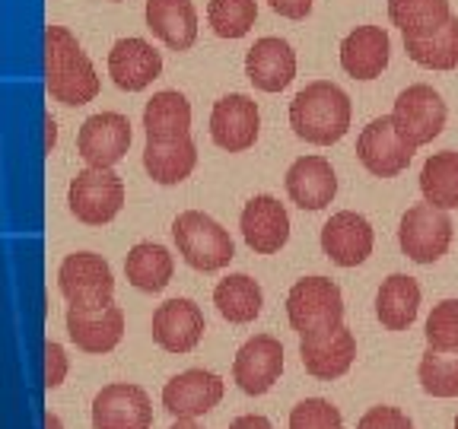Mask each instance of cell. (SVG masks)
Masks as SVG:
<instances>
[{"mask_svg": "<svg viewBox=\"0 0 458 429\" xmlns=\"http://www.w3.org/2000/svg\"><path fill=\"white\" fill-rule=\"evenodd\" d=\"M45 86L51 99L71 108L93 102L99 93V73L93 61L64 26L45 29Z\"/></svg>", "mask_w": 458, "mask_h": 429, "instance_id": "6da1fadb", "label": "cell"}, {"mask_svg": "<svg viewBox=\"0 0 458 429\" xmlns=\"http://www.w3.org/2000/svg\"><path fill=\"white\" fill-rule=\"evenodd\" d=\"M351 99L341 86L331 80H315L290 102V128L306 143L331 147L351 130Z\"/></svg>", "mask_w": 458, "mask_h": 429, "instance_id": "7a4b0ae2", "label": "cell"}, {"mask_svg": "<svg viewBox=\"0 0 458 429\" xmlns=\"http://www.w3.org/2000/svg\"><path fill=\"white\" fill-rule=\"evenodd\" d=\"M172 239L179 245V255L194 271L214 273L236 257V245L226 229L204 210H182L172 223Z\"/></svg>", "mask_w": 458, "mask_h": 429, "instance_id": "3957f363", "label": "cell"}, {"mask_svg": "<svg viewBox=\"0 0 458 429\" xmlns=\"http://www.w3.org/2000/svg\"><path fill=\"white\" fill-rule=\"evenodd\" d=\"M286 318H290V328L300 337L322 334V331L344 324L341 286L328 277L296 280L293 290L286 293Z\"/></svg>", "mask_w": 458, "mask_h": 429, "instance_id": "277c9868", "label": "cell"}, {"mask_svg": "<svg viewBox=\"0 0 458 429\" xmlns=\"http://www.w3.org/2000/svg\"><path fill=\"white\" fill-rule=\"evenodd\" d=\"M67 204L71 214L86 226H106L124 207V181L118 172L99 169V165H86L77 172L67 188Z\"/></svg>", "mask_w": 458, "mask_h": 429, "instance_id": "5b68a950", "label": "cell"}, {"mask_svg": "<svg viewBox=\"0 0 458 429\" xmlns=\"http://www.w3.org/2000/svg\"><path fill=\"white\" fill-rule=\"evenodd\" d=\"M57 290L67 299V306H77V308L112 306V296H114L112 267L96 251L67 255L61 261V267H57Z\"/></svg>", "mask_w": 458, "mask_h": 429, "instance_id": "8992f818", "label": "cell"}, {"mask_svg": "<svg viewBox=\"0 0 458 429\" xmlns=\"http://www.w3.org/2000/svg\"><path fill=\"white\" fill-rule=\"evenodd\" d=\"M445 118H449V108H445L443 96L427 83L408 86L404 93L394 99L392 108V122L398 128V134L411 143V147H423V143H433L445 128Z\"/></svg>", "mask_w": 458, "mask_h": 429, "instance_id": "52a82bcc", "label": "cell"}, {"mask_svg": "<svg viewBox=\"0 0 458 429\" xmlns=\"http://www.w3.org/2000/svg\"><path fill=\"white\" fill-rule=\"evenodd\" d=\"M401 251L417 265H437L452 245V220L433 204H414L401 216L398 226Z\"/></svg>", "mask_w": 458, "mask_h": 429, "instance_id": "ba28073f", "label": "cell"}, {"mask_svg": "<svg viewBox=\"0 0 458 429\" xmlns=\"http://www.w3.org/2000/svg\"><path fill=\"white\" fill-rule=\"evenodd\" d=\"M357 156L366 165V172H372L376 179H394L411 165L414 147L398 134L392 114H382V118H372L363 128L357 140Z\"/></svg>", "mask_w": 458, "mask_h": 429, "instance_id": "9c48e42d", "label": "cell"}, {"mask_svg": "<svg viewBox=\"0 0 458 429\" xmlns=\"http://www.w3.org/2000/svg\"><path fill=\"white\" fill-rule=\"evenodd\" d=\"M93 429H150L153 426V400L140 385L112 382L93 398Z\"/></svg>", "mask_w": 458, "mask_h": 429, "instance_id": "30bf717a", "label": "cell"}, {"mask_svg": "<svg viewBox=\"0 0 458 429\" xmlns=\"http://www.w3.org/2000/svg\"><path fill=\"white\" fill-rule=\"evenodd\" d=\"M223 379L210 369H185L179 375H172L163 388V408L169 410L175 420H194L204 416L223 400Z\"/></svg>", "mask_w": 458, "mask_h": 429, "instance_id": "8fae6325", "label": "cell"}, {"mask_svg": "<svg viewBox=\"0 0 458 429\" xmlns=\"http://www.w3.org/2000/svg\"><path fill=\"white\" fill-rule=\"evenodd\" d=\"M280 372H284V347L271 334L249 337L233 359V382L251 398L271 391L277 385Z\"/></svg>", "mask_w": 458, "mask_h": 429, "instance_id": "7c38bea8", "label": "cell"}, {"mask_svg": "<svg viewBox=\"0 0 458 429\" xmlns=\"http://www.w3.org/2000/svg\"><path fill=\"white\" fill-rule=\"evenodd\" d=\"M131 147V122L118 112H99L89 114L80 124L77 134V150L86 159V165H99V169H112L114 163H122L124 153Z\"/></svg>", "mask_w": 458, "mask_h": 429, "instance_id": "4fadbf2b", "label": "cell"}, {"mask_svg": "<svg viewBox=\"0 0 458 429\" xmlns=\"http://www.w3.org/2000/svg\"><path fill=\"white\" fill-rule=\"evenodd\" d=\"M258 134H261V114L255 99H249L245 93L223 96L210 112V137L220 150L242 153L255 147Z\"/></svg>", "mask_w": 458, "mask_h": 429, "instance_id": "5bb4252c", "label": "cell"}, {"mask_svg": "<svg viewBox=\"0 0 458 429\" xmlns=\"http://www.w3.org/2000/svg\"><path fill=\"white\" fill-rule=\"evenodd\" d=\"M300 359L309 375L322 382H335L347 375L357 359V337L347 324H337L322 334H309L300 341Z\"/></svg>", "mask_w": 458, "mask_h": 429, "instance_id": "9a60e30c", "label": "cell"}, {"mask_svg": "<svg viewBox=\"0 0 458 429\" xmlns=\"http://www.w3.org/2000/svg\"><path fill=\"white\" fill-rule=\"evenodd\" d=\"M239 229L255 255H277L290 239V214L274 194H255L242 207Z\"/></svg>", "mask_w": 458, "mask_h": 429, "instance_id": "2e32d148", "label": "cell"}, {"mask_svg": "<svg viewBox=\"0 0 458 429\" xmlns=\"http://www.w3.org/2000/svg\"><path fill=\"white\" fill-rule=\"evenodd\" d=\"M163 73V57L147 38H118L108 51V77L124 93H140Z\"/></svg>", "mask_w": 458, "mask_h": 429, "instance_id": "e0dca14e", "label": "cell"}, {"mask_svg": "<svg viewBox=\"0 0 458 429\" xmlns=\"http://www.w3.org/2000/svg\"><path fill=\"white\" fill-rule=\"evenodd\" d=\"M372 226L357 210H341L322 226V251L337 267H357L372 255Z\"/></svg>", "mask_w": 458, "mask_h": 429, "instance_id": "ac0fdd59", "label": "cell"}, {"mask_svg": "<svg viewBox=\"0 0 458 429\" xmlns=\"http://www.w3.org/2000/svg\"><path fill=\"white\" fill-rule=\"evenodd\" d=\"M67 337L83 353H108L124 337V312L118 306L99 308H67Z\"/></svg>", "mask_w": 458, "mask_h": 429, "instance_id": "d6986e66", "label": "cell"}, {"mask_svg": "<svg viewBox=\"0 0 458 429\" xmlns=\"http://www.w3.org/2000/svg\"><path fill=\"white\" fill-rule=\"evenodd\" d=\"M204 337V312L185 296L165 299L153 312V341L165 353H188Z\"/></svg>", "mask_w": 458, "mask_h": 429, "instance_id": "ffe728a7", "label": "cell"}, {"mask_svg": "<svg viewBox=\"0 0 458 429\" xmlns=\"http://www.w3.org/2000/svg\"><path fill=\"white\" fill-rule=\"evenodd\" d=\"M245 77L261 93H280L296 77V55L293 48L277 36L258 38L245 55Z\"/></svg>", "mask_w": 458, "mask_h": 429, "instance_id": "44dd1931", "label": "cell"}, {"mask_svg": "<svg viewBox=\"0 0 458 429\" xmlns=\"http://www.w3.org/2000/svg\"><path fill=\"white\" fill-rule=\"evenodd\" d=\"M286 194L302 210H325L337 194V175L325 156H300L286 169Z\"/></svg>", "mask_w": 458, "mask_h": 429, "instance_id": "7402d4cb", "label": "cell"}, {"mask_svg": "<svg viewBox=\"0 0 458 429\" xmlns=\"http://www.w3.org/2000/svg\"><path fill=\"white\" fill-rule=\"evenodd\" d=\"M392 42L382 26H357L341 42V67L353 80H376L388 67Z\"/></svg>", "mask_w": 458, "mask_h": 429, "instance_id": "603a6c76", "label": "cell"}, {"mask_svg": "<svg viewBox=\"0 0 458 429\" xmlns=\"http://www.w3.org/2000/svg\"><path fill=\"white\" fill-rule=\"evenodd\" d=\"M147 29L172 51L198 42V10L191 0H147Z\"/></svg>", "mask_w": 458, "mask_h": 429, "instance_id": "cb8c5ba5", "label": "cell"}, {"mask_svg": "<svg viewBox=\"0 0 458 429\" xmlns=\"http://www.w3.org/2000/svg\"><path fill=\"white\" fill-rule=\"evenodd\" d=\"M143 130L147 140L169 143L191 137V105L179 89H163L143 105Z\"/></svg>", "mask_w": 458, "mask_h": 429, "instance_id": "d4e9b609", "label": "cell"}, {"mask_svg": "<svg viewBox=\"0 0 458 429\" xmlns=\"http://www.w3.org/2000/svg\"><path fill=\"white\" fill-rule=\"evenodd\" d=\"M420 312V283L408 273H392L382 280L376 293V315L382 328L388 331H408L417 322Z\"/></svg>", "mask_w": 458, "mask_h": 429, "instance_id": "484cf974", "label": "cell"}, {"mask_svg": "<svg viewBox=\"0 0 458 429\" xmlns=\"http://www.w3.org/2000/svg\"><path fill=\"white\" fill-rule=\"evenodd\" d=\"M194 165H198V150H194L191 137L169 143L147 140V147H143V169L157 185H179L191 175Z\"/></svg>", "mask_w": 458, "mask_h": 429, "instance_id": "4316f807", "label": "cell"}, {"mask_svg": "<svg viewBox=\"0 0 458 429\" xmlns=\"http://www.w3.org/2000/svg\"><path fill=\"white\" fill-rule=\"evenodd\" d=\"M124 273H128V283L137 286L140 293H159L169 286L172 273H175V261H172L165 245L137 242L124 257Z\"/></svg>", "mask_w": 458, "mask_h": 429, "instance_id": "83f0119b", "label": "cell"}, {"mask_svg": "<svg viewBox=\"0 0 458 429\" xmlns=\"http://www.w3.org/2000/svg\"><path fill=\"white\" fill-rule=\"evenodd\" d=\"M214 306L220 308L226 322L249 324L261 315L265 293H261V283L249 273H229L226 280L214 286Z\"/></svg>", "mask_w": 458, "mask_h": 429, "instance_id": "f1b7e54d", "label": "cell"}, {"mask_svg": "<svg viewBox=\"0 0 458 429\" xmlns=\"http://www.w3.org/2000/svg\"><path fill=\"white\" fill-rule=\"evenodd\" d=\"M388 20L404 38H427L452 20L449 0H388Z\"/></svg>", "mask_w": 458, "mask_h": 429, "instance_id": "f546056e", "label": "cell"}, {"mask_svg": "<svg viewBox=\"0 0 458 429\" xmlns=\"http://www.w3.org/2000/svg\"><path fill=\"white\" fill-rule=\"evenodd\" d=\"M420 191L423 200L439 210L458 207V153L443 150L423 163L420 169Z\"/></svg>", "mask_w": 458, "mask_h": 429, "instance_id": "4dcf8cb0", "label": "cell"}, {"mask_svg": "<svg viewBox=\"0 0 458 429\" xmlns=\"http://www.w3.org/2000/svg\"><path fill=\"white\" fill-rule=\"evenodd\" d=\"M404 51L414 64L429 71H455L458 67V16L439 26L427 38H404Z\"/></svg>", "mask_w": 458, "mask_h": 429, "instance_id": "1f68e13d", "label": "cell"}, {"mask_svg": "<svg viewBox=\"0 0 458 429\" xmlns=\"http://www.w3.org/2000/svg\"><path fill=\"white\" fill-rule=\"evenodd\" d=\"M420 388L433 398H458V350H433L423 353L420 366Z\"/></svg>", "mask_w": 458, "mask_h": 429, "instance_id": "d6a6232c", "label": "cell"}, {"mask_svg": "<svg viewBox=\"0 0 458 429\" xmlns=\"http://www.w3.org/2000/svg\"><path fill=\"white\" fill-rule=\"evenodd\" d=\"M258 20L255 0H210L208 22L220 38H242Z\"/></svg>", "mask_w": 458, "mask_h": 429, "instance_id": "836d02e7", "label": "cell"}, {"mask_svg": "<svg viewBox=\"0 0 458 429\" xmlns=\"http://www.w3.org/2000/svg\"><path fill=\"white\" fill-rule=\"evenodd\" d=\"M427 343L433 350H458V299H443L427 318Z\"/></svg>", "mask_w": 458, "mask_h": 429, "instance_id": "e575fe53", "label": "cell"}, {"mask_svg": "<svg viewBox=\"0 0 458 429\" xmlns=\"http://www.w3.org/2000/svg\"><path fill=\"white\" fill-rule=\"evenodd\" d=\"M290 429H344V416L331 400L306 398L290 410Z\"/></svg>", "mask_w": 458, "mask_h": 429, "instance_id": "d590c367", "label": "cell"}, {"mask_svg": "<svg viewBox=\"0 0 458 429\" xmlns=\"http://www.w3.org/2000/svg\"><path fill=\"white\" fill-rule=\"evenodd\" d=\"M357 429H414V423H411V416L404 410L379 404V408H369L360 416Z\"/></svg>", "mask_w": 458, "mask_h": 429, "instance_id": "8d00e7d4", "label": "cell"}, {"mask_svg": "<svg viewBox=\"0 0 458 429\" xmlns=\"http://www.w3.org/2000/svg\"><path fill=\"white\" fill-rule=\"evenodd\" d=\"M67 369H71V363H67L64 347L57 341L45 343V388H48V391L67 379Z\"/></svg>", "mask_w": 458, "mask_h": 429, "instance_id": "74e56055", "label": "cell"}, {"mask_svg": "<svg viewBox=\"0 0 458 429\" xmlns=\"http://www.w3.org/2000/svg\"><path fill=\"white\" fill-rule=\"evenodd\" d=\"M274 13L286 16V20H306L312 13V0H267Z\"/></svg>", "mask_w": 458, "mask_h": 429, "instance_id": "f35d334b", "label": "cell"}, {"mask_svg": "<svg viewBox=\"0 0 458 429\" xmlns=\"http://www.w3.org/2000/svg\"><path fill=\"white\" fill-rule=\"evenodd\" d=\"M229 429H274V426H271V420H267V416L245 414V416H239V420L229 423Z\"/></svg>", "mask_w": 458, "mask_h": 429, "instance_id": "ab89813d", "label": "cell"}, {"mask_svg": "<svg viewBox=\"0 0 458 429\" xmlns=\"http://www.w3.org/2000/svg\"><path fill=\"white\" fill-rule=\"evenodd\" d=\"M45 128H48V134H45V147H48V153L55 150V143H57V124H55V118H45Z\"/></svg>", "mask_w": 458, "mask_h": 429, "instance_id": "60d3db41", "label": "cell"}, {"mask_svg": "<svg viewBox=\"0 0 458 429\" xmlns=\"http://www.w3.org/2000/svg\"><path fill=\"white\" fill-rule=\"evenodd\" d=\"M45 429H64V423H61V416L48 410V414H45Z\"/></svg>", "mask_w": 458, "mask_h": 429, "instance_id": "b9f144b4", "label": "cell"}, {"mask_svg": "<svg viewBox=\"0 0 458 429\" xmlns=\"http://www.w3.org/2000/svg\"><path fill=\"white\" fill-rule=\"evenodd\" d=\"M169 429H200V426L194 420H179V423H172Z\"/></svg>", "mask_w": 458, "mask_h": 429, "instance_id": "7bdbcfd3", "label": "cell"}, {"mask_svg": "<svg viewBox=\"0 0 458 429\" xmlns=\"http://www.w3.org/2000/svg\"><path fill=\"white\" fill-rule=\"evenodd\" d=\"M455 429H458V416H455Z\"/></svg>", "mask_w": 458, "mask_h": 429, "instance_id": "ee69618b", "label": "cell"}]
</instances>
